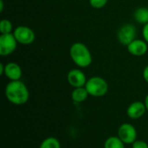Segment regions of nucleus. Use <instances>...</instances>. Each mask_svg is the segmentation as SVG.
<instances>
[{
    "label": "nucleus",
    "mask_w": 148,
    "mask_h": 148,
    "mask_svg": "<svg viewBox=\"0 0 148 148\" xmlns=\"http://www.w3.org/2000/svg\"><path fill=\"white\" fill-rule=\"evenodd\" d=\"M7 100L16 106L25 104L29 98V92L27 86L19 81H10L5 87L4 91Z\"/></svg>",
    "instance_id": "1"
},
{
    "label": "nucleus",
    "mask_w": 148,
    "mask_h": 148,
    "mask_svg": "<svg viewBox=\"0 0 148 148\" xmlns=\"http://www.w3.org/2000/svg\"><path fill=\"white\" fill-rule=\"evenodd\" d=\"M69 56L74 63L82 69L90 66L93 61L89 49L81 42H76L71 45L69 49Z\"/></svg>",
    "instance_id": "2"
},
{
    "label": "nucleus",
    "mask_w": 148,
    "mask_h": 148,
    "mask_svg": "<svg viewBox=\"0 0 148 148\" xmlns=\"http://www.w3.org/2000/svg\"><path fill=\"white\" fill-rule=\"evenodd\" d=\"M89 95L94 97L104 96L108 91V84L107 81L101 76H93L89 78L85 85Z\"/></svg>",
    "instance_id": "3"
},
{
    "label": "nucleus",
    "mask_w": 148,
    "mask_h": 148,
    "mask_svg": "<svg viewBox=\"0 0 148 148\" xmlns=\"http://www.w3.org/2000/svg\"><path fill=\"white\" fill-rule=\"evenodd\" d=\"M13 35L17 42L23 45H29L35 42L36 35L32 29L28 26H17L15 28Z\"/></svg>",
    "instance_id": "4"
},
{
    "label": "nucleus",
    "mask_w": 148,
    "mask_h": 148,
    "mask_svg": "<svg viewBox=\"0 0 148 148\" xmlns=\"http://www.w3.org/2000/svg\"><path fill=\"white\" fill-rule=\"evenodd\" d=\"M137 34L136 27L131 23H126L122 25L117 33V38L120 43L122 45L127 46L134 40H135Z\"/></svg>",
    "instance_id": "5"
},
{
    "label": "nucleus",
    "mask_w": 148,
    "mask_h": 148,
    "mask_svg": "<svg viewBox=\"0 0 148 148\" xmlns=\"http://www.w3.org/2000/svg\"><path fill=\"white\" fill-rule=\"evenodd\" d=\"M17 43L13 33L2 34L0 36V55L2 56H10L16 50Z\"/></svg>",
    "instance_id": "6"
},
{
    "label": "nucleus",
    "mask_w": 148,
    "mask_h": 148,
    "mask_svg": "<svg viewBox=\"0 0 148 148\" xmlns=\"http://www.w3.org/2000/svg\"><path fill=\"white\" fill-rule=\"evenodd\" d=\"M118 137L125 145L134 144L137 140V130L129 123H124L118 129Z\"/></svg>",
    "instance_id": "7"
},
{
    "label": "nucleus",
    "mask_w": 148,
    "mask_h": 148,
    "mask_svg": "<svg viewBox=\"0 0 148 148\" xmlns=\"http://www.w3.org/2000/svg\"><path fill=\"white\" fill-rule=\"evenodd\" d=\"M68 82L70 86H72L74 88H81L85 87L87 82V78L84 74V72L78 69H71L67 75Z\"/></svg>",
    "instance_id": "8"
},
{
    "label": "nucleus",
    "mask_w": 148,
    "mask_h": 148,
    "mask_svg": "<svg viewBox=\"0 0 148 148\" xmlns=\"http://www.w3.org/2000/svg\"><path fill=\"white\" fill-rule=\"evenodd\" d=\"M148 43L145 40L135 39L127 47L128 52L134 56H143L148 50Z\"/></svg>",
    "instance_id": "9"
},
{
    "label": "nucleus",
    "mask_w": 148,
    "mask_h": 148,
    "mask_svg": "<svg viewBox=\"0 0 148 148\" xmlns=\"http://www.w3.org/2000/svg\"><path fill=\"white\" fill-rule=\"evenodd\" d=\"M146 111H147V108L145 102L134 101L128 106L127 109V114L130 119L137 120L141 118L145 114Z\"/></svg>",
    "instance_id": "10"
},
{
    "label": "nucleus",
    "mask_w": 148,
    "mask_h": 148,
    "mask_svg": "<svg viewBox=\"0 0 148 148\" xmlns=\"http://www.w3.org/2000/svg\"><path fill=\"white\" fill-rule=\"evenodd\" d=\"M3 75L10 81H19L22 77L23 71L19 64L10 62L4 65Z\"/></svg>",
    "instance_id": "11"
},
{
    "label": "nucleus",
    "mask_w": 148,
    "mask_h": 148,
    "mask_svg": "<svg viewBox=\"0 0 148 148\" xmlns=\"http://www.w3.org/2000/svg\"><path fill=\"white\" fill-rule=\"evenodd\" d=\"M88 95H89V94L85 87L75 88H74V90L71 94L72 100L76 103H82V102L85 101L87 100V98L88 97Z\"/></svg>",
    "instance_id": "12"
},
{
    "label": "nucleus",
    "mask_w": 148,
    "mask_h": 148,
    "mask_svg": "<svg viewBox=\"0 0 148 148\" xmlns=\"http://www.w3.org/2000/svg\"><path fill=\"white\" fill-rule=\"evenodd\" d=\"M134 17L135 21L139 23L144 25L148 23V8L146 7L138 8L134 13Z\"/></svg>",
    "instance_id": "13"
},
{
    "label": "nucleus",
    "mask_w": 148,
    "mask_h": 148,
    "mask_svg": "<svg viewBox=\"0 0 148 148\" xmlns=\"http://www.w3.org/2000/svg\"><path fill=\"white\" fill-rule=\"evenodd\" d=\"M104 148H125V144L118 136H111L106 140Z\"/></svg>",
    "instance_id": "14"
},
{
    "label": "nucleus",
    "mask_w": 148,
    "mask_h": 148,
    "mask_svg": "<svg viewBox=\"0 0 148 148\" xmlns=\"http://www.w3.org/2000/svg\"><path fill=\"white\" fill-rule=\"evenodd\" d=\"M39 148H61V144L56 138L49 137L41 143Z\"/></svg>",
    "instance_id": "15"
},
{
    "label": "nucleus",
    "mask_w": 148,
    "mask_h": 148,
    "mask_svg": "<svg viewBox=\"0 0 148 148\" xmlns=\"http://www.w3.org/2000/svg\"><path fill=\"white\" fill-rule=\"evenodd\" d=\"M13 30L12 23L8 19H3L0 22V32L1 34H10Z\"/></svg>",
    "instance_id": "16"
},
{
    "label": "nucleus",
    "mask_w": 148,
    "mask_h": 148,
    "mask_svg": "<svg viewBox=\"0 0 148 148\" xmlns=\"http://www.w3.org/2000/svg\"><path fill=\"white\" fill-rule=\"evenodd\" d=\"M108 0H89L90 5L95 9H101L103 8L107 3Z\"/></svg>",
    "instance_id": "17"
},
{
    "label": "nucleus",
    "mask_w": 148,
    "mask_h": 148,
    "mask_svg": "<svg viewBox=\"0 0 148 148\" xmlns=\"http://www.w3.org/2000/svg\"><path fill=\"white\" fill-rule=\"evenodd\" d=\"M133 145V148H148V144L144 140H137Z\"/></svg>",
    "instance_id": "18"
},
{
    "label": "nucleus",
    "mask_w": 148,
    "mask_h": 148,
    "mask_svg": "<svg viewBox=\"0 0 148 148\" xmlns=\"http://www.w3.org/2000/svg\"><path fill=\"white\" fill-rule=\"evenodd\" d=\"M142 36L144 40L148 43V23L145 24L142 29Z\"/></svg>",
    "instance_id": "19"
},
{
    "label": "nucleus",
    "mask_w": 148,
    "mask_h": 148,
    "mask_svg": "<svg viewBox=\"0 0 148 148\" xmlns=\"http://www.w3.org/2000/svg\"><path fill=\"white\" fill-rule=\"evenodd\" d=\"M142 75H143V78L144 80L148 83V65L146 66L143 69V72H142Z\"/></svg>",
    "instance_id": "20"
},
{
    "label": "nucleus",
    "mask_w": 148,
    "mask_h": 148,
    "mask_svg": "<svg viewBox=\"0 0 148 148\" xmlns=\"http://www.w3.org/2000/svg\"><path fill=\"white\" fill-rule=\"evenodd\" d=\"M4 72V65L3 63L0 64V75H3Z\"/></svg>",
    "instance_id": "21"
},
{
    "label": "nucleus",
    "mask_w": 148,
    "mask_h": 148,
    "mask_svg": "<svg viewBox=\"0 0 148 148\" xmlns=\"http://www.w3.org/2000/svg\"><path fill=\"white\" fill-rule=\"evenodd\" d=\"M145 105H146V108H147V111H148V94L146 96V98H145Z\"/></svg>",
    "instance_id": "22"
},
{
    "label": "nucleus",
    "mask_w": 148,
    "mask_h": 148,
    "mask_svg": "<svg viewBox=\"0 0 148 148\" xmlns=\"http://www.w3.org/2000/svg\"><path fill=\"white\" fill-rule=\"evenodd\" d=\"M3 10V0H0V11L2 12Z\"/></svg>",
    "instance_id": "23"
}]
</instances>
